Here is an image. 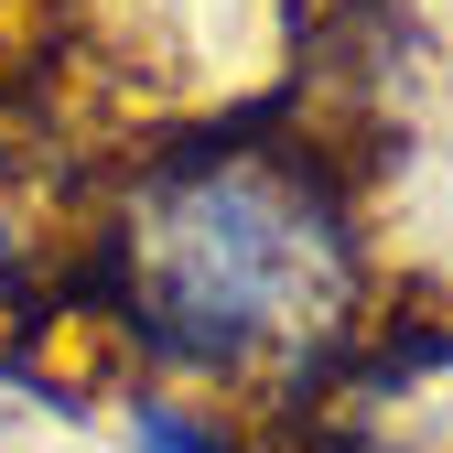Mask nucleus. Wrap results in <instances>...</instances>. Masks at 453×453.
I'll return each instance as SVG.
<instances>
[{"mask_svg":"<svg viewBox=\"0 0 453 453\" xmlns=\"http://www.w3.org/2000/svg\"><path fill=\"white\" fill-rule=\"evenodd\" d=\"M130 442L141 453H259V432H238L216 400H162V388H130Z\"/></svg>","mask_w":453,"mask_h":453,"instance_id":"f03ea898","label":"nucleus"},{"mask_svg":"<svg viewBox=\"0 0 453 453\" xmlns=\"http://www.w3.org/2000/svg\"><path fill=\"white\" fill-rule=\"evenodd\" d=\"M367 238L334 173L292 151H184L119 205V334L216 388H313L357 346Z\"/></svg>","mask_w":453,"mask_h":453,"instance_id":"f257e3e1","label":"nucleus"}]
</instances>
